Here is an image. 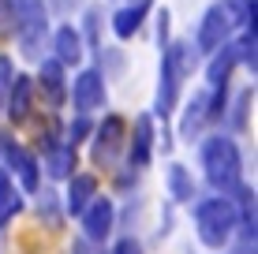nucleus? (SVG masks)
Masks as SVG:
<instances>
[{
	"label": "nucleus",
	"instance_id": "nucleus-1",
	"mask_svg": "<svg viewBox=\"0 0 258 254\" xmlns=\"http://www.w3.org/2000/svg\"><path fill=\"white\" fill-rule=\"evenodd\" d=\"M202 168H206V180L217 191H239L243 187V161H239V150L232 138L213 135L202 142Z\"/></svg>",
	"mask_w": 258,
	"mask_h": 254
},
{
	"label": "nucleus",
	"instance_id": "nucleus-2",
	"mask_svg": "<svg viewBox=\"0 0 258 254\" xmlns=\"http://www.w3.org/2000/svg\"><path fill=\"white\" fill-rule=\"evenodd\" d=\"M191 67H195V45L191 41H172L165 60H161V90H157V112L161 116L172 112L176 98H180V86L191 75Z\"/></svg>",
	"mask_w": 258,
	"mask_h": 254
},
{
	"label": "nucleus",
	"instance_id": "nucleus-3",
	"mask_svg": "<svg viewBox=\"0 0 258 254\" xmlns=\"http://www.w3.org/2000/svg\"><path fill=\"white\" fill-rule=\"evenodd\" d=\"M236 206L228 202V198H206V202L195 206V228H199V239L206 243V247H225L228 235L236 232Z\"/></svg>",
	"mask_w": 258,
	"mask_h": 254
},
{
	"label": "nucleus",
	"instance_id": "nucleus-4",
	"mask_svg": "<svg viewBox=\"0 0 258 254\" xmlns=\"http://www.w3.org/2000/svg\"><path fill=\"white\" fill-rule=\"evenodd\" d=\"M15 23H19V41L26 56H38V45L49 30V12L45 0H19L15 4Z\"/></svg>",
	"mask_w": 258,
	"mask_h": 254
},
{
	"label": "nucleus",
	"instance_id": "nucleus-5",
	"mask_svg": "<svg viewBox=\"0 0 258 254\" xmlns=\"http://www.w3.org/2000/svg\"><path fill=\"white\" fill-rule=\"evenodd\" d=\"M228 34H232V15L225 8H210L199 23V49L217 52L221 45H228Z\"/></svg>",
	"mask_w": 258,
	"mask_h": 254
},
{
	"label": "nucleus",
	"instance_id": "nucleus-6",
	"mask_svg": "<svg viewBox=\"0 0 258 254\" xmlns=\"http://www.w3.org/2000/svg\"><path fill=\"white\" fill-rule=\"evenodd\" d=\"M123 135H127V124H123L120 116H109L101 124V131H97L94 138V161L97 164H112L123 150Z\"/></svg>",
	"mask_w": 258,
	"mask_h": 254
},
{
	"label": "nucleus",
	"instance_id": "nucleus-7",
	"mask_svg": "<svg viewBox=\"0 0 258 254\" xmlns=\"http://www.w3.org/2000/svg\"><path fill=\"white\" fill-rule=\"evenodd\" d=\"M83 232L90 235V239H105V235L112 232V217H116V209H112L109 198H90V206L83 209Z\"/></svg>",
	"mask_w": 258,
	"mask_h": 254
},
{
	"label": "nucleus",
	"instance_id": "nucleus-8",
	"mask_svg": "<svg viewBox=\"0 0 258 254\" xmlns=\"http://www.w3.org/2000/svg\"><path fill=\"white\" fill-rule=\"evenodd\" d=\"M71 101H75L79 112H90L105 101V78L97 71H83L75 78V90H71Z\"/></svg>",
	"mask_w": 258,
	"mask_h": 254
},
{
	"label": "nucleus",
	"instance_id": "nucleus-9",
	"mask_svg": "<svg viewBox=\"0 0 258 254\" xmlns=\"http://www.w3.org/2000/svg\"><path fill=\"white\" fill-rule=\"evenodd\" d=\"M4 157H8V168L19 176L23 187H26V191H38V161H34L23 146H15V142L4 146Z\"/></svg>",
	"mask_w": 258,
	"mask_h": 254
},
{
	"label": "nucleus",
	"instance_id": "nucleus-10",
	"mask_svg": "<svg viewBox=\"0 0 258 254\" xmlns=\"http://www.w3.org/2000/svg\"><path fill=\"white\" fill-rule=\"evenodd\" d=\"M150 4H154V0H131L127 8H120L116 19H112V30H116V38H131V34L139 30V23L146 19Z\"/></svg>",
	"mask_w": 258,
	"mask_h": 254
},
{
	"label": "nucleus",
	"instance_id": "nucleus-11",
	"mask_svg": "<svg viewBox=\"0 0 258 254\" xmlns=\"http://www.w3.org/2000/svg\"><path fill=\"white\" fill-rule=\"evenodd\" d=\"M38 82H41V94L49 98V105H60L64 101V64H56V60H45L41 64V75H38Z\"/></svg>",
	"mask_w": 258,
	"mask_h": 254
},
{
	"label": "nucleus",
	"instance_id": "nucleus-12",
	"mask_svg": "<svg viewBox=\"0 0 258 254\" xmlns=\"http://www.w3.org/2000/svg\"><path fill=\"white\" fill-rule=\"evenodd\" d=\"M94 191H97V180L94 176H71V183H68V213L79 217L86 206H90Z\"/></svg>",
	"mask_w": 258,
	"mask_h": 254
},
{
	"label": "nucleus",
	"instance_id": "nucleus-13",
	"mask_svg": "<svg viewBox=\"0 0 258 254\" xmlns=\"http://www.w3.org/2000/svg\"><path fill=\"white\" fill-rule=\"evenodd\" d=\"M150 146H154V124L150 116H139L135 120V138H131V164L142 168L150 161Z\"/></svg>",
	"mask_w": 258,
	"mask_h": 254
},
{
	"label": "nucleus",
	"instance_id": "nucleus-14",
	"mask_svg": "<svg viewBox=\"0 0 258 254\" xmlns=\"http://www.w3.org/2000/svg\"><path fill=\"white\" fill-rule=\"evenodd\" d=\"M83 60V38L75 26H60L56 30V64H79Z\"/></svg>",
	"mask_w": 258,
	"mask_h": 254
},
{
	"label": "nucleus",
	"instance_id": "nucleus-15",
	"mask_svg": "<svg viewBox=\"0 0 258 254\" xmlns=\"http://www.w3.org/2000/svg\"><path fill=\"white\" fill-rule=\"evenodd\" d=\"M239 64V60H236V49L232 45H221L217 49V56H213L210 60V86H221V90H225V82H228V75H232V67Z\"/></svg>",
	"mask_w": 258,
	"mask_h": 254
},
{
	"label": "nucleus",
	"instance_id": "nucleus-16",
	"mask_svg": "<svg viewBox=\"0 0 258 254\" xmlns=\"http://www.w3.org/2000/svg\"><path fill=\"white\" fill-rule=\"evenodd\" d=\"M8 90H12V105H8V116H12V120H23L26 112H30V98H34V94H30V90H34L30 78H15Z\"/></svg>",
	"mask_w": 258,
	"mask_h": 254
},
{
	"label": "nucleus",
	"instance_id": "nucleus-17",
	"mask_svg": "<svg viewBox=\"0 0 258 254\" xmlns=\"http://www.w3.org/2000/svg\"><path fill=\"white\" fill-rule=\"evenodd\" d=\"M45 164H49V172L56 180L71 176V168H75V146H52L49 157H45Z\"/></svg>",
	"mask_w": 258,
	"mask_h": 254
},
{
	"label": "nucleus",
	"instance_id": "nucleus-18",
	"mask_svg": "<svg viewBox=\"0 0 258 254\" xmlns=\"http://www.w3.org/2000/svg\"><path fill=\"white\" fill-rule=\"evenodd\" d=\"M202 112H206V98L199 94V98H195V105H191L187 112H183V124H180V135H183V138H195V135H199V127H202Z\"/></svg>",
	"mask_w": 258,
	"mask_h": 254
},
{
	"label": "nucleus",
	"instance_id": "nucleus-19",
	"mask_svg": "<svg viewBox=\"0 0 258 254\" xmlns=\"http://www.w3.org/2000/svg\"><path fill=\"white\" fill-rule=\"evenodd\" d=\"M12 213H19V198H15V191H12V180L0 172V221H8Z\"/></svg>",
	"mask_w": 258,
	"mask_h": 254
},
{
	"label": "nucleus",
	"instance_id": "nucleus-20",
	"mask_svg": "<svg viewBox=\"0 0 258 254\" xmlns=\"http://www.w3.org/2000/svg\"><path fill=\"white\" fill-rule=\"evenodd\" d=\"M168 183H172V195L180 198V202H187V198H191V176H187V168L172 164V168H168Z\"/></svg>",
	"mask_w": 258,
	"mask_h": 254
},
{
	"label": "nucleus",
	"instance_id": "nucleus-21",
	"mask_svg": "<svg viewBox=\"0 0 258 254\" xmlns=\"http://www.w3.org/2000/svg\"><path fill=\"white\" fill-rule=\"evenodd\" d=\"M8 86H12V60H8V56H0V105H4Z\"/></svg>",
	"mask_w": 258,
	"mask_h": 254
},
{
	"label": "nucleus",
	"instance_id": "nucleus-22",
	"mask_svg": "<svg viewBox=\"0 0 258 254\" xmlns=\"http://www.w3.org/2000/svg\"><path fill=\"white\" fill-rule=\"evenodd\" d=\"M86 131H90V124H86V120H75V127H71V131H68V146H75V142H79V138H83V135H86Z\"/></svg>",
	"mask_w": 258,
	"mask_h": 254
},
{
	"label": "nucleus",
	"instance_id": "nucleus-23",
	"mask_svg": "<svg viewBox=\"0 0 258 254\" xmlns=\"http://www.w3.org/2000/svg\"><path fill=\"white\" fill-rule=\"evenodd\" d=\"M112 254H142V247H139L135 239H120L116 247H112Z\"/></svg>",
	"mask_w": 258,
	"mask_h": 254
},
{
	"label": "nucleus",
	"instance_id": "nucleus-24",
	"mask_svg": "<svg viewBox=\"0 0 258 254\" xmlns=\"http://www.w3.org/2000/svg\"><path fill=\"white\" fill-rule=\"evenodd\" d=\"M52 4V12H60V15H68V12H75L79 4H83V0H49Z\"/></svg>",
	"mask_w": 258,
	"mask_h": 254
},
{
	"label": "nucleus",
	"instance_id": "nucleus-25",
	"mask_svg": "<svg viewBox=\"0 0 258 254\" xmlns=\"http://www.w3.org/2000/svg\"><path fill=\"white\" fill-rule=\"evenodd\" d=\"M75 254H94V250L86 247V243H79V247H75Z\"/></svg>",
	"mask_w": 258,
	"mask_h": 254
},
{
	"label": "nucleus",
	"instance_id": "nucleus-26",
	"mask_svg": "<svg viewBox=\"0 0 258 254\" xmlns=\"http://www.w3.org/2000/svg\"><path fill=\"white\" fill-rule=\"evenodd\" d=\"M232 4H239V8H243V4H247V0H232Z\"/></svg>",
	"mask_w": 258,
	"mask_h": 254
}]
</instances>
